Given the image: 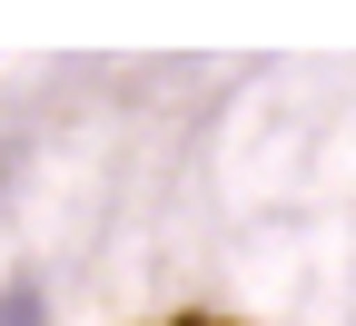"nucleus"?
Wrapping results in <instances>:
<instances>
[{
	"instance_id": "nucleus-1",
	"label": "nucleus",
	"mask_w": 356,
	"mask_h": 326,
	"mask_svg": "<svg viewBox=\"0 0 356 326\" xmlns=\"http://www.w3.org/2000/svg\"><path fill=\"white\" fill-rule=\"evenodd\" d=\"M168 326H228V316H168Z\"/></svg>"
}]
</instances>
